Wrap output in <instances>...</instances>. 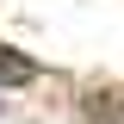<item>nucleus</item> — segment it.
<instances>
[{
	"instance_id": "1",
	"label": "nucleus",
	"mask_w": 124,
	"mask_h": 124,
	"mask_svg": "<svg viewBox=\"0 0 124 124\" xmlns=\"http://www.w3.org/2000/svg\"><path fill=\"white\" fill-rule=\"evenodd\" d=\"M44 81V68H37V56H25V50L0 44V87H37Z\"/></svg>"
},
{
	"instance_id": "2",
	"label": "nucleus",
	"mask_w": 124,
	"mask_h": 124,
	"mask_svg": "<svg viewBox=\"0 0 124 124\" xmlns=\"http://www.w3.org/2000/svg\"><path fill=\"white\" fill-rule=\"evenodd\" d=\"M106 124H124V112H118V118H106Z\"/></svg>"
}]
</instances>
